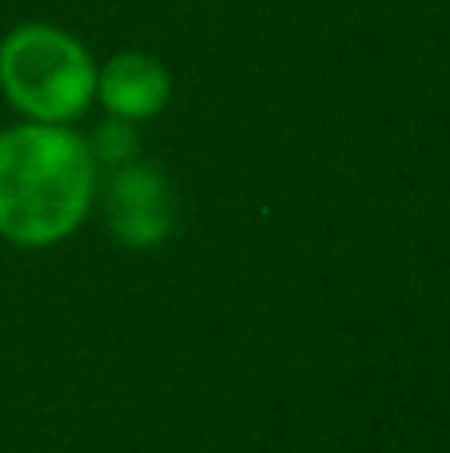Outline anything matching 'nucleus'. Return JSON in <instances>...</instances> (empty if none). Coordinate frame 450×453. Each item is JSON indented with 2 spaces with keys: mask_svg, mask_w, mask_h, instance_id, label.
<instances>
[{
  "mask_svg": "<svg viewBox=\"0 0 450 453\" xmlns=\"http://www.w3.org/2000/svg\"><path fill=\"white\" fill-rule=\"evenodd\" d=\"M108 226L124 247H156L175 226V191L167 175L151 164H124L112 172L108 191Z\"/></svg>",
  "mask_w": 450,
  "mask_h": 453,
  "instance_id": "nucleus-3",
  "label": "nucleus"
},
{
  "mask_svg": "<svg viewBox=\"0 0 450 453\" xmlns=\"http://www.w3.org/2000/svg\"><path fill=\"white\" fill-rule=\"evenodd\" d=\"M132 151H136V135H132V124H124V119H116V124L100 127V135H96V164H112V167H124L132 164Z\"/></svg>",
  "mask_w": 450,
  "mask_h": 453,
  "instance_id": "nucleus-5",
  "label": "nucleus"
},
{
  "mask_svg": "<svg viewBox=\"0 0 450 453\" xmlns=\"http://www.w3.org/2000/svg\"><path fill=\"white\" fill-rule=\"evenodd\" d=\"M96 196V156L60 124L0 132V234L52 247L84 223Z\"/></svg>",
  "mask_w": 450,
  "mask_h": 453,
  "instance_id": "nucleus-1",
  "label": "nucleus"
},
{
  "mask_svg": "<svg viewBox=\"0 0 450 453\" xmlns=\"http://www.w3.org/2000/svg\"><path fill=\"white\" fill-rule=\"evenodd\" d=\"M96 96L112 119L140 124L151 119L172 96V76L148 52H120L96 72Z\"/></svg>",
  "mask_w": 450,
  "mask_h": 453,
  "instance_id": "nucleus-4",
  "label": "nucleus"
},
{
  "mask_svg": "<svg viewBox=\"0 0 450 453\" xmlns=\"http://www.w3.org/2000/svg\"><path fill=\"white\" fill-rule=\"evenodd\" d=\"M0 88L32 124H68L96 100V64L52 24H20L0 44Z\"/></svg>",
  "mask_w": 450,
  "mask_h": 453,
  "instance_id": "nucleus-2",
  "label": "nucleus"
}]
</instances>
